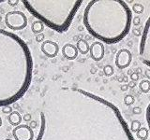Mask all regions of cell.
<instances>
[{"mask_svg": "<svg viewBox=\"0 0 150 140\" xmlns=\"http://www.w3.org/2000/svg\"><path fill=\"white\" fill-rule=\"evenodd\" d=\"M40 120L35 140H135L115 105L78 87L46 92Z\"/></svg>", "mask_w": 150, "mask_h": 140, "instance_id": "1", "label": "cell"}, {"mask_svg": "<svg viewBox=\"0 0 150 140\" xmlns=\"http://www.w3.org/2000/svg\"><path fill=\"white\" fill-rule=\"evenodd\" d=\"M32 75L28 45L16 34L0 29V107L20 100L29 89Z\"/></svg>", "mask_w": 150, "mask_h": 140, "instance_id": "2", "label": "cell"}, {"mask_svg": "<svg viewBox=\"0 0 150 140\" xmlns=\"http://www.w3.org/2000/svg\"><path fill=\"white\" fill-rule=\"evenodd\" d=\"M131 22L132 11L123 0H92L84 12V25L88 33L106 44L123 39Z\"/></svg>", "mask_w": 150, "mask_h": 140, "instance_id": "3", "label": "cell"}, {"mask_svg": "<svg viewBox=\"0 0 150 140\" xmlns=\"http://www.w3.org/2000/svg\"><path fill=\"white\" fill-rule=\"evenodd\" d=\"M83 0H24L23 4L30 13L57 33L67 32Z\"/></svg>", "mask_w": 150, "mask_h": 140, "instance_id": "4", "label": "cell"}, {"mask_svg": "<svg viewBox=\"0 0 150 140\" xmlns=\"http://www.w3.org/2000/svg\"><path fill=\"white\" fill-rule=\"evenodd\" d=\"M150 17L146 19L143 34L141 35V41L139 45V54L142 62L146 65H150Z\"/></svg>", "mask_w": 150, "mask_h": 140, "instance_id": "5", "label": "cell"}, {"mask_svg": "<svg viewBox=\"0 0 150 140\" xmlns=\"http://www.w3.org/2000/svg\"><path fill=\"white\" fill-rule=\"evenodd\" d=\"M5 23L10 30L20 31L26 27L27 17L23 11H9L5 15Z\"/></svg>", "mask_w": 150, "mask_h": 140, "instance_id": "6", "label": "cell"}, {"mask_svg": "<svg viewBox=\"0 0 150 140\" xmlns=\"http://www.w3.org/2000/svg\"><path fill=\"white\" fill-rule=\"evenodd\" d=\"M132 54L130 50L128 49H120L117 51L115 55L114 64L119 69H125L131 64Z\"/></svg>", "mask_w": 150, "mask_h": 140, "instance_id": "7", "label": "cell"}, {"mask_svg": "<svg viewBox=\"0 0 150 140\" xmlns=\"http://www.w3.org/2000/svg\"><path fill=\"white\" fill-rule=\"evenodd\" d=\"M14 140H33L34 132L28 125L20 124L12 130Z\"/></svg>", "mask_w": 150, "mask_h": 140, "instance_id": "8", "label": "cell"}, {"mask_svg": "<svg viewBox=\"0 0 150 140\" xmlns=\"http://www.w3.org/2000/svg\"><path fill=\"white\" fill-rule=\"evenodd\" d=\"M40 50L42 51V53L45 56L49 58H54L57 56L59 52V46L58 44L54 41L52 40H45L41 43Z\"/></svg>", "mask_w": 150, "mask_h": 140, "instance_id": "9", "label": "cell"}, {"mask_svg": "<svg viewBox=\"0 0 150 140\" xmlns=\"http://www.w3.org/2000/svg\"><path fill=\"white\" fill-rule=\"evenodd\" d=\"M89 52L90 57L96 62L102 60L105 55V47L103 43L99 41H95L89 46Z\"/></svg>", "mask_w": 150, "mask_h": 140, "instance_id": "10", "label": "cell"}, {"mask_svg": "<svg viewBox=\"0 0 150 140\" xmlns=\"http://www.w3.org/2000/svg\"><path fill=\"white\" fill-rule=\"evenodd\" d=\"M61 52H62V55L68 59V60H75L78 56V51H77L75 45L70 44V43H67L64 46L62 47V50H61Z\"/></svg>", "mask_w": 150, "mask_h": 140, "instance_id": "11", "label": "cell"}, {"mask_svg": "<svg viewBox=\"0 0 150 140\" xmlns=\"http://www.w3.org/2000/svg\"><path fill=\"white\" fill-rule=\"evenodd\" d=\"M8 120H9V124L16 127L21 124V122H22L23 120H22L21 114L15 110V111H12L10 114H9V116H8Z\"/></svg>", "mask_w": 150, "mask_h": 140, "instance_id": "12", "label": "cell"}, {"mask_svg": "<svg viewBox=\"0 0 150 140\" xmlns=\"http://www.w3.org/2000/svg\"><path fill=\"white\" fill-rule=\"evenodd\" d=\"M75 47H76L78 52H80L82 55H85L89 52V44L85 39H79Z\"/></svg>", "mask_w": 150, "mask_h": 140, "instance_id": "13", "label": "cell"}, {"mask_svg": "<svg viewBox=\"0 0 150 140\" xmlns=\"http://www.w3.org/2000/svg\"><path fill=\"white\" fill-rule=\"evenodd\" d=\"M31 30H32V32H33L34 34H36V35L42 33L43 30H44V25H43L41 22H40V21L37 20L32 23Z\"/></svg>", "mask_w": 150, "mask_h": 140, "instance_id": "14", "label": "cell"}, {"mask_svg": "<svg viewBox=\"0 0 150 140\" xmlns=\"http://www.w3.org/2000/svg\"><path fill=\"white\" fill-rule=\"evenodd\" d=\"M136 136L141 140H147V138L149 137V130L146 127H141L136 132Z\"/></svg>", "mask_w": 150, "mask_h": 140, "instance_id": "15", "label": "cell"}, {"mask_svg": "<svg viewBox=\"0 0 150 140\" xmlns=\"http://www.w3.org/2000/svg\"><path fill=\"white\" fill-rule=\"evenodd\" d=\"M139 88L143 93H148L150 92V81L148 80H143L139 83Z\"/></svg>", "mask_w": 150, "mask_h": 140, "instance_id": "16", "label": "cell"}, {"mask_svg": "<svg viewBox=\"0 0 150 140\" xmlns=\"http://www.w3.org/2000/svg\"><path fill=\"white\" fill-rule=\"evenodd\" d=\"M142 127V123L140 122V120H132L131 121V124H130V132H134V133H136L138 130L140 129Z\"/></svg>", "mask_w": 150, "mask_h": 140, "instance_id": "17", "label": "cell"}, {"mask_svg": "<svg viewBox=\"0 0 150 140\" xmlns=\"http://www.w3.org/2000/svg\"><path fill=\"white\" fill-rule=\"evenodd\" d=\"M132 10L137 14H141L143 13V10H145V7H143L142 4H140V3H135V4H133V6H132Z\"/></svg>", "mask_w": 150, "mask_h": 140, "instance_id": "18", "label": "cell"}, {"mask_svg": "<svg viewBox=\"0 0 150 140\" xmlns=\"http://www.w3.org/2000/svg\"><path fill=\"white\" fill-rule=\"evenodd\" d=\"M114 67L111 65H106L105 66L103 67V74L106 76V77H111V76L114 74Z\"/></svg>", "mask_w": 150, "mask_h": 140, "instance_id": "19", "label": "cell"}, {"mask_svg": "<svg viewBox=\"0 0 150 140\" xmlns=\"http://www.w3.org/2000/svg\"><path fill=\"white\" fill-rule=\"evenodd\" d=\"M134 102H135V98L133 97V95H131V94H127V95L124 97V104H125L126 106H128V107L133 105Z\"/></svg>", "mask_w": 150, "mask_h": 140, "instance_id": "20", "label": "cell"}, {"mask_svg": "<svg viewBox=\"0 0 150 140\" xmlns=\"http://www.w3.org/2000/svg\"><path fill=\"white\" fill-rule=\"evenodd\" d=\"M45 39V35L43 33H40V34H38L36 35V41L38 43H40V42H43Z\"/></svg>", "mask_w": 150, "mask_h": 140, "instance_id": "21", "label": "cell"}, {"mask_svg": "<svg viewBox=\"0 0 150 140\" xmlns=\"http://www.w3.org/2000/svg\"><path fill=\"white\" fill-rule=\"evenodd\" d=\"M12 111H13V110H12V107H11L10 106H7V107H4L2 108V112L4 114H10Z\"/></svg>", "mask_w": 150, "mask_h": 140, "instance_id": "22", "label": "cell"}, {"mask_svg": "<svg viewBox=\"0 0 150 140\" xmlns=\"http://www.w3.org/2000/svg\"><path fill=\"white\" fill-rule=\"evenodd\" d=\"M130 80H131V81L136 82L137 80H139V74H137L136 72H132V73L130 74Z\"/></svg>", "mask_w": 150, "mask_h": 140, "instance_id": "23", "label": "cell"}, {"mask_svg": "<svg viewBox=\"0 0 150 140\" xmlns=\"http://www.w3.org/2000/svg\"><path fill=\"white\" fill-rule=\"evenodd\" d=\"M31 119H32V116H31V114H29V113L25 114V115H24V116L22 117V120H24L25 122L31 121Z\"/></svg>", "mask_w": 150, "mask_h": 140, "instance_id": "24", "label": "cell"}, {"mask_svg": "<svg viewBox=\"0 0 150 140\" xmlns=\"http://www.w3.org/2000/svg\"><path fill=\"white\" fill-rule=\"evenodd\" d=\"M133 22V25H135V26H137V25H139L140 23H141V18L140 17H135V18H132V22Z\"/></svg>", "mask_w": 150, "mask_h": 140, "instance_id": "25", "label": "cell"}, {"mask_svg": "<svg viewBox=\"0 0 150 140\" xmlns=\"http://www.w3.org/2000/svg\"><path fill=\"white\" fill-rule=\"evenodd\" d=\"M132 112H133L135 115H139V114L142 113V108L139 107H135L132 108Z\"/></svg>", "mask_w": 150, "mask_h": 140, "instance_id": "26", "label": "cell"}, {"mask_svg": "<svg viewBox=\"0 0 150 140\" xmlns=\"http://www.w3.org/2000/svg\"><path fill=\"white\" fill-rule=\"evenodd\" d=\"M149 108H150V105H148L146 107V122L147 124L150 125V120H149Z\"/></svg>", "mask_w": 150, "mask_h": 140, "instance_id": "27", "label": "cell"}, {"mask_svg": "<svg viewBox=\"0 0 150 140\" xmlns=\"http://www.w3.org/2000/svg\"><path fill=\"white\" fill-rule=\"evenodd\" d=\"M19 3L18 0H8V4L9 5V6H11V7H15V6H17Z\"/></svg>", "mask_w": 150, "mask_h": 140, "instance_id": "28", "label": "cell"}, {"mask_svg": "<svg viewBox=\"0 0 150 140\" xmlns=\"http://www.w3.org/2000/svg\"><path fill=\"white\" fill-rule=\"evenodd\" d=\"M29 125L28 126L31 128L32 130L35 129V128H37V126H38V124H37V121H35V120H31V121H29Z\"/></svg>", "mask_w": 150, "mask_h": 140, "instance_id": "29", "label": "cell"}, {"mask_svg": "<svg viewBox=\"0 0 150 140\" xmlns=\"http://www.w3.org/2000/svg\"><path fill=\"white\" fill-rule=\"evenodd\" d=\"M128 89H129V87H128V85H127V84H123V85H121V86H120V90L122 92L128 91Z\"/></svg>", "mask_w": 150, "mask_h": 140, "instance_id": "30", "label": "cell"}, {"mask_svg": "<svg viewBox=\"0 0 150 140\" xmlns=\"http://www.w3.org/2000/svg\"><path fill=\"white\" fill-rule=\"evenodd\" d=\"M128 87L129 88H134L135 86H136V82H134V81H131V80H130V82H128Z\"/></svg>", "mask_w": 150, "mask_h": 140, "instance_id": "31", "label": "cell"}, {"mask_svg": "<svg viewBox=\"0 0 150 140\" xmlns=\"http://www.w3.org/2000/svg\"><path fill=\"white\" fill-rule=\"evenodd\" d=\"M133 34H134L136 36H140L142 35L141 31H140L139 29H134V30H133Z\"/></svg>", "mask_w": 150, "mask_h": 140, "instance_id": "32", "label": "cell"}, {"mask_svg": "<svg viewBox=\"0 0 150 140\" xmlns=\"http://www.w3.org/2000/svg\"><path fill=\"white\" fill-rule=\"evenodd\" d=\"M146 77H147L148 78H150V72H149V70H146Z\"/></svg>", "mask_w": 150, "mask_h": 140, "instance_id": "33", "label": "cell"}, {"mask_svg": "<svg viewBox=\"0 0 150 140\" xmlns=\"http://www.w3.org/2000/svg\"><path fill=\"white\" fill-rule=\"evenodd\" d=\"M124 80H123V81H125V82H127L128 81V77H124Z\"/></svg>", "mask_w": 150, "mask_h": 140, "instance_id": "34", "label": "cell"}, {"mask_svg": "<svg viewBox=\"0 0 150 140\" xmlns=\"http://www.w3.org/2000/svg\"><path fill=\"white\" fill-rule=\"evenodd\" d=\"M2 123H3V122H2V119H1V117H0V127L2 126Z\"/></svg>", "mask_w": 150, "mask_h": 140, "instance_id": "35", "label": "cell"}, {"mask_svg": "<svg viewBox=\"0 0 150 140\" xmlns=\"http://www.w3.org/2000/svg\"><path fill=\"white\" fill-rule=\"evenodd\" d=\"M5 140H13V139H11V138H6Z\"/></svg>", "mask_w": 150, "mask_h": 140, "instance_id": "36", "label": "cell"}, {"mask_svg": "<svg viewBox=\"0 0 150 140\" xmlns=\"http://www.w3.org/2000/svg\"><path fill=\"white\" fill-rule=\"evenodd\" d=\"M4 2V0H0V3H3Z\"/></svg>", "mask_w": 150, "mask_h": 140, "instance_id": "37", "label": "cell"}, {"mask_svg": "<svg viewBox=\"0 0 150 140\" xmlns=\"http://www.w3.org/2000/svg\"><path fill=\"white\" fill-rule=\"evenodd\" d=\"M0 21H1V16H0Z\"/></svg>", "mask_w": 150, "mask_h": 140, "instance_id": "38", "label": "cell"}]
</instances>
